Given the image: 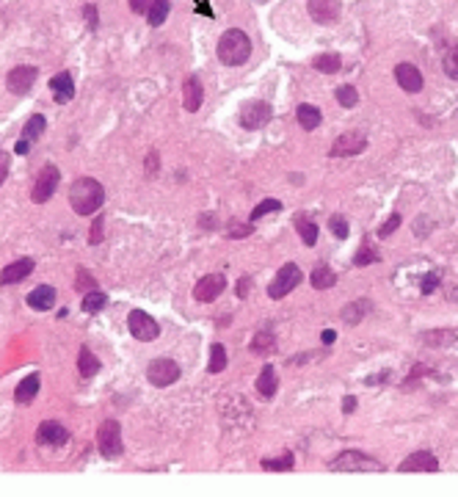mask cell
Listing matches in <instances>:
<instances>
[{"mask_svg":"<svg viewBox=\"0 0 458 497\" xmlns=\"http://www.w3.org/2000/svg\"><path fill=\"white\" fill-rule=\"evenodd\" d=\"M28 147H31V141L20 138V141H17V149H14V152H17V155H25V152H28Z\"/></svg>","mask_w":458,"mask_h":497,"instance_id":"cell-52","label":"cell"},{"mask_svg":"<svg viewBox=\"0 0 458 497\" xmlns=\"http://www.w3.org/2000/svg\"><path fill=\"white\" fill-rule=\"evenodd\" d=\"M50 91H53L55 102H61V105H67L69 100H75V81H72V75L69 72L53 75L50 78Z\"/></svg>","mask_w":458,"mask_h":497,"instance_id":"cell-19","label":"cell"},{"mask_svg":"<svg viewBox=\"0 0 458 497\" xmlns=\"http://www.w3.org/2000/svg\"><path fill=\"white\" fill-rule=\"evenodd\" d=\"M102 222H105V219H102V216H99V219H97V222H94V226H92V235H89V243H92V246H97V243H102Z\"/></svg>","mask_w":458,"mask_h":497,"instance_id":"cell-46","label":"cell"},{"mask_svg":"<svg viewBox=\"0 0 458 497\" xmlns=\"http://www.w3.org/2000/svg\"><path fill=\"white\" fill-rule=\"evenodd\" d=\"M39 387H42V379H39V373H31V376H25V379L17 384V390H14V401H17L20 407H28V404H34V398L39 395Z\"/></svg>","mask_w":458,"mask_h":497,"instance_id":"cell-20","label":"cell"},{"mask_svg":"<svg viewBox=\"0 0 458 497\" xmlns=\"http://www.w3.org/2000/svg\"><path fill=\"white\" fill-rule=\"evenodd\" d=\"M105 304H108V296H105L102 290H89V293L83 296V313H89V315L102 313Z\"/></svg>","mask_w":458,"mask_h":497,"instance_id":"cell-32","label":"cell"},{"mask_svg":"<svg viewBox=\"0 0 458 497\" xmlns=\"http://www.w3.org/2000/svg\"><path fill=\"white\" fill-rule=\"evenodd\" d=\"M36 442L45 445V448H61V445L69 442V431L58 420H45L36 431Z\"/></svg>","mask_w":458,"mask_h":497,"instance_id":"cell-14","label":"cell"},{"mask_svg":"<svg viewBox=\"0 0 458 497\" xmlns=\"http://www.w3.org/2000/svg\"><path fill=\"white\" fill-rule=\"evenodd\" d=\"M274 116V108L265 102V100H254V102H246L243 111H240V125L246 130H260L271 122Z\"/></svg>","mask_w":458,"mask_h":497,"instance_id":"cell-8","label":"cell"},{"mask_svg":"<svg viewBox=\"0 0 458 497\" xmlns=\"http://www.w3.org/2000/svg\"><path fill=\"white\" fill-rule=\"evenodd\" d=\"M328 229L334 232V238H340V240H345L348 238V222H345V216H340V213H334L331 219H328Z\"/></svg>","mask_w":458,"mask_h":497,"instance_id":"cell-39","label":"cell"},{"mask_svg":"<svg viewBox=\"0 0 458 497\" xmlns=\"http://www.w3.org/2000/svg\"><path fill=\"white\" fill-rule=\"evenodd\" d=\"M367 149V136L359 130H351V133H342L340 138H334L328 155L331 158H354V155H362Z\"/></svg>","mask_w":458,"mask_h":497,"instance_id":"cell-11","label":"cell"},{"mask_svg":"<svg viewBox=\"0 0 458 497\" xmlns=\"http://www.w3.org/2000/svg\"><path fill=\"white\" fill-rule=\"evenodd\" d=\"M152 3L155 0H130V8H133V14H144L146 17V11L152 8Z\"/></svg>","mask_w":458,"mask_h":497,"instance_id":"cell-47","label":"cell"},{"mask_svg":"<svg viewBox=\"0 0 458 497\" xmlns=\"http://www.w3.org/2000/svg\"><path fill=\"white\" fill-rule=\"evenodd\" d=\"M97 448L105 458H119L125 445H122V425L119 420H102L97 431Z\"/></svg>","mask_w":458,"mask_h":497,"instance_id":"cell-4","label":"cell"},{"mask_svg":"<svg viewBox=\"0 0 458 497\" xmlns=\"http://www.w3.org/2000/svg\"><path fill=\"white\" fill-rule=\"evenodd\" d=\"M227 235L229 238H246V235H251V222L249 224H229Z\"/></svg>","mask_w":458,"mask_h":497,"instance_id":"cell-44","label":"cell"},{"mask_svg":"<svg viewBox=\"0 0 458 497\" xmlns=\"http://www.w3.org/2000/svg\"><path fill=\"white\" fill-rule=\"evenodd\" d=\"M127 329H130V334L141 340V343H152V340H158V334H160V326H158V320L152 315H146L144 310H133L130 315H127Z\"/></svg>","mask_w":458,"mask_h":497,"instance_id":"cell-10","label":"cell"},{"mask_svg":"<svg viewBox=\"0 0 458 497\" xmlns=\"http://www.w3.org/2000/svg\"><path fill=\"white\" fill-rule=\"evenodd\" d=\"M78 373L83 379H92L99 373V360L89 351V346H81V354H78Z\"/></svg>","mask_w":458,"mask_h":497,"instance_id":"cell-25","label":"cell"},{"mask_svg":"<svg viewBox=\"0 0 458 497\" xmlns=\"http://www.w3.org/2000/svg\"><path fill=\"white\" fill-rule=\"evenodd\" d=\"M276 210H282V202H279V199H265V202H260V205L251 210V219H249V222L254 224V222H260L263 216H268V213H276Z\"/></svg>","mask_w":458,"mask_h":497,"instance_id":"cell-36","label":"cell"},{"mask_svg":"<svg viewBox=\"0 0 458 497\" xmlns=\"http://www.w3.org/2000/svg\"><path fill=\"white\" fill-rule=\"evenodd\" d=\"M251 351L254 354H271V351H276L274 332H257L254 340H251Z\"/></svg>","mask_w":458,"mask_h":497,"instance_id":"cell-33","label":"cell"},{"mask_svg":"<svg viewBox=\"0 0 458 497\" xmlns=\"http://www.w3.org/2000/svg\"><path fill=\"white\" fill-rule=\"evenodd\" d=\"M58 182H61V172H58V166L45 163V166L39 169L36 180H34L31 199H34L36 205H45V202H50V199H53V193H55V188H58Z\"/></svg>","mask_w":458,"mask_h":497,"instance_id":"cell-5","label":"cell"},{"mask_svg":"<svg viewBox=\"0 0 458 497\" xmlns=\"http://www.w3.org/2000/svg\"><path fill=\"white\" fill-rule=\"evenodd\" d=\"M227 362H229V357H227V348L221 346V343H213V348H210V362H207V373H221L224 367H227Z\"/></svg>","mask_w":458,"mask_h":497,"instance_id":"cell-31","label":"cell"},{"mask_svg":"<svg viewBox=\"0 0 458 497\" xmlns=\"http://www.w3.org/2000/svg\"><path fill=\"white\" fill-rule=\"evenodd\" d=\"M202 100H204V89H202V81L196 75L185 78L183 83V105L188 114H196L202 108Z\"/></svg>","mask_w":458,"mask_h":497,"instance_id":"cell-18","label":"cell"},{"mask_svg":"<svg viewBox=\"0 0 458 497\" xmlns=\"http://www.w3.org/2000/svg\"><path fill=\"white\" fill-rule=\"evenodd\" d=\"M249 285H251V279H249V276H240V282H237V296H240V299L249 296Z\"/></svg>","mask_w":458,"mask_h":497,"instance_id":"cell-49","label":"cell"},{"mask_svg":"<svg viewBox=\"0 0 458 497\" xmlns=\"http://www.w3.org/2000/svg\"><path fill=\"white\" fill-rule=\"evenodd\" d=\"M442 67H445V75H447L450 81H458V45H453L447 53H445Z\"/></svg>","mask_w":458,"mask_h":497,"instance_id":"cell-37","label":"cell"},{"mask_svg":"<svg viewBox=\"0 0 458 497\" xmlns=\"http://www.w3.org/2000/svg\"><path fill=\"white\" fill-rule=\"evenodd\" d=\"M36 78H39V67L20 64V67H14V69L6 75V89L11 91V94H17V97H22V94H28V91L34 89Z\"/></svg>","mask_w":458,"mask_h":497,"instance_id":"cell-9","label":"cell"},{"mask_svg":"<svg viewBox=\"0 0 458 497\" xmlns=\"http://www.w3.org/2000/svg\"><path fill=\"white\" fill-rule=\"evenodd\" d=\"M251 55V39L240 28H229L227 34L218 39V58L227 67H240Z\"/></svg>","mask_w":458,"mask_h":497,"instance_id":"cell-2","label":"cell"},{"mask_svg":"<svg viewBox=\"0 0 458 497\" xmlns=\"http://www.w3.org/2000/svg\"><path fill=\"white\" fill-rule=\"evenodd\" d=\"M155 172H158V152L152 149V152H149V158H146V175H149V177H155Z\"/></svg>","mask_w":458,"mask_h":497,"instance_id":"cell-48","label":"cell"},{"mask_svg":"<svg viewBox=\"0 0 458 497\" xmlns=\"http://www.w3.org/2000/svg\"><path fill=\"white\" fill-rule=\"evenodd\" d=\"M180 376H183L180 365L174 360H169V357L152 360L149 367H146V379H149V384H155V387H172Z\"/></svg>","mask_w":458,"mask_h":497,"instance_id":"cell-6","label":"cell"},{"mask_svg":"<svg viewBox=\"0 0 458 497\" xmlns=\"http://www.w3.org/2000/svg\"><path fill=\"white\" fill-rule=\"evenodd\" d=\"M257 393L263 398H274L276 393H279V376H276L274 365H265L260 370V376H257Z\"/></svg>","mask_w":458,"mask_h":497,"instance_id":"cell-22","label":"cell"},{"mask_svg":"<svg viewBox=\"0 0 458 497\" xmlns=\"http://www.w3.org/2000/svg\"><path fill=\"white\" fill-rule=\"evenodd\" d=\"M419 285H422L419 290H422L425 296H428V293H433V290H436V285H439V273H436V271H433V273H425Z\"/></svg>","mask_w":458,"mask_h":497,"instance_id":"cell-42","label":"cell"},{"mask_svg":"<svg viewBox=\"0 0 458 497\" xmlns=\"http://www.w3.org/2000/svg\"><path fill=\"white\" fill-rule=\"evenodd\" d=\"M395 81H398V86L403 91H409V94H417V91H422V72L414 67V64H398L395 67Z\"/></svg>","mask_w":458,"mask_h":497,"instance_id":"cell-16","label":"cell"},{"mask_svg":"<svg viewBox=\"0 0 458 497\" xmlns=\"http://www.w3.org/2000/svg\"><path fill=\"white\" fill-rule=\"evenodd\" d=\"M105 205V188L94 177H78L69 188V207L78 216H92Z\"/></svg>","mask_w":458,"mask_h":497,"instance_id":"cell-1","label":"cell"},{"mask_svg":"<svg viewBox=\"0 0 458 497\" xmlns=\"http://www.w3.org/2000/svg\"><path fill=\"white\" fill-rule=\"evenodd\" d=\"M296 116H298V125H301L304 130H315L323 122L321 108H318V105H310V102H301V105L296 108Z\"/></svg>","mask_w":458,"mask_h":497,"instance_id":"cell-23","label":"cell"},{"mask_svg":"<svg viewBox=\"0 0 458 497\" xmlns=\"http://www.w3.org/2000/svg\"><path fill=\"white\" fill-rule=\"evenodd\" d=\"M425 340L433 343V340H439V334H428ZM442 340H456V334H453V332H442Z\"/></svg>","mask_w":458,"mask_h":497,"instance_id":"cell-51","label":"cell"},{"mask_svg":"<svg viewBox=\"0 0 458 497\" xmlns=\"http://www.w3.org/2000/svg\"><path fill=\"white\" fill-rule=\"evenodd\" d=\"M301 279H304V273H301V268H298L296 263H284V266L276 271L274 282H271V287H268V296H271V299H284L293 287L301 285Z\"/></svg>","mask_w":458,"mask_h":497,"instance_id":"cell-7","label":"cell"},{"mask_svg":"<svg viewBox=\"0 0 458 497\" xmlns=\"http://www.w3.org/2000/svg\"><path fill=\"white\" fill-rule=\"evenodd\" d=\"M334 340H337V332H334V329H326V332H323V343H326V346H331Z\"/></svg>","mask_w":458,"mask_h":497,"instance_id":"cell-53","label":"cell"},{"mask_svg":"<svg viewBox=\"0 0 458 497\" xmlns=\"http://www.w3.org/2000/svg\"><path fill=\"white\" fill-rule=\"evenodd\" d=\"M310 282H312L315 290H328V287L337 285V273H334V268H328L326 263H318L312 276H310Z\"/></svg>","mask_w":458,"mask_h":497,"instance_id":"cell-24","label":"cell"},{"mask_svg":"<svg viewBox=\"0 0 458 497\" xmlns=\"http://www.w3.org/2000/svg\"><path fill=\"white\" fill-rule=\"evenodd\" d=\"M401 222H403V216H401V213H392V216L387 219V224L378 226V238H387V235H392V232L401 226Z\"/></svg>","mask_w":458,"mask_h":497,"instance_id":"cell-41","label":"cell"},{"mask_svg":"<svg viewBox=\"0 0 458 497\" xmlns=\"http://www.w3.org/2000/svg\"><path fill=\"white\" fill-rule=\"evenodd\" d=\"M296 229H298L304 246H315V243H318V224H312L307 216H298V219H296Z\"/></svg>","mask_w":458,"mask_h":497,"instance_id":"cell-30","label":"cell"},{"mask_svg":"<svg viewBox=\"0 0 458 497\" xmlns=\"http://www.w3.org/2000/svg\"><path fill=\"white\" fill-rule=\"evenodd\" d=\"M169 11H172V3H169V0H155V3H152V8L146 11L149 25H152V28H160V25L166 22Z\"/></svg>","mask_w":458,"mask_h":497,"instance_id":"cell-29","label":"cell"},{"mask_svg":"<svg viewBox=\"0 0 458 497\" xmlns=\"http://www.w3.org/2000/svg\"><path fill=\"white\" fill-rule=\"evenodd\" d=\"M398 470L401 472H436L439 470V458L428 451H414L401 461Z\"/></svg>","mask_w":458,"mask_h":497,"instance_id":"cell-15","label":"cell"},{"mask_svg":"<svg viewBox=\"0 0 458 497\" xmlns=\"http://www.w3.org/2000/svg\"><path fill=\"white\" fill-rule=\"evenodd\" d=\"M307 8H310V17L318 25H334L342 14L340 0H307Z\"/></svg>","mask_w":458,"mask_h":497,"instance_id":"cell-13","label":"cell"},{"mask_svg":"<svg viewBox=\"0 0 458 497\" xmlns=\"http://www.w3.org/2000/svg\"><path fill=\"white\" fill-rule=\"evenodd\" d=\"M224 287H227V279H224L221 273H207V276H202V279L196 282L193 299L202 301V304H210V301H216V299L224 293Z\"/></svg>","mask_w":458,"mask_h":497,"instance_id":"cell-12","label":"cell"},{"mask_svg":"<svg viewBox=\"0 0 458 497\" xmlns=\"http://www.w3.org/2000/svg\"><path fill=\"white\" fill-rule=\"evenodd\" d=\"M83 17H86V25H89V31H97V25H99V14H97V6H83Z\"/></svg>","mask_w":458,"mask_h":497,"instance_id":"cell-43","label":"cell"},{"mask_svg":"<svg viewBox=\"0 0 458 497\" xmlns=\"http://www.w3.org/2000/svg\"><path fill=\"white\" fill-rule=\"evenodd\" d=\"M199 226L202 229H216V216H199Z\"/></svg>","mask_w":458,"mask_h":497,"instance_id":"cell-50","label":"cell"},{"mask_svg":"<svg viewBox=\"0 0 458 497\" xmlns=\"http://www.w3.org/2000/svg\"><path fill=\"white\" fill-rule=\"evenodd\" d=\"M328 470H334V472H381V464L367 453L342 451L340 456L331 458Z\"/></svg>","mask_w":458,"mask_h":497,"instance_id":"cell-3","label":"cell"},{"mask_svg":"<svg viewBox=\"0 0 458 497\" xmlns=\"http://www.w3.org/2000/svg\"><path fill=\"white\" fill-rule=\"evenodd\" d=\"M378 260H381V254L375 252V246L370 243V238H365L362 249H359V252H356V257H354V266L365 268V266H373V263H378Z\"/></svg>","mask_w":458,"mask_h":497,"instance_id":"cell-34","label":"cell"},{"mask_svg":"<svg viewBox=\"0 0 458 497\" xmlns=\"http://www.w3.org/2000/svg\"><path fill=\"white\" fill-rule=\"evenodd\" d=\"M370 301H351V304H345V310H342V320L345 323H351V326H356V323H362V318L370 313Z\"/></svg>","mask_w":458,"mask_h":497,"instance_id":"cell-26","label":"cell"},{"mask_svg":"<svg viewBox=\"0 0 458 497\" xmlns=\"http://www.w3.org/2000/svg\"><path fill=\"white\" fill-rule=\"evenodd\" d=\"M8 169H11V155L6 149H0V185L8 177Z\"/></svg>","mask_w":458,"mask_h":497,"instance_id":"cell-45","label":"cell"},{"mask_svg":"<svg viewBox=\"0 0 458 497\" xmlns=\"http://www.w3.org/2000/svg\"><path fill=\"white\" fill-rule=\"evenodd\" d=\"M45 130H47V119L42 116V114H34V116L25 122V128H22V138L34 144V141H39V138H42Z\"/></svg>","mask_w":458,"mask_h":497,"instance_id":"cell-27","label":"cell"},{"mask_svg":"<svg viewBox=\"0 0 458 497\" xmlns=\"http://www.w3.org/2000/svg\"><path fill=\"white\" fill-rule=\"evenodd\" d=\"M75 290H83V293H89V290H97V282H94L89 271L86 268H81L78 271V279H75Z\"/></svg>","mask_w":458,"mask_h":497,"instance_id":"cell-40","label":"cell"},{"mask_svg":"<svg viewBox=\"0 0 458 497\" xmlns=\"http://www.w3.org/2000/svg\"><path fill=\"white\" fill-rule=\"evenodd\" d=\"M28 307L31 310H36V313H47V310H53V304H55V287H50V285H39L36 290H31L28 293Z\"/></svg>","mask_w":458,"mask_h":497,"instance_id":"cell-21","label":"cell"},{"mask_svg":"<svg viewBox=\"0 0 458 497\" xmlns=\"http://www.w3.org/2000/svg\"><path fill=\"white\" fill-rule=\"evenodd\" d=\"M34 268H36V263H34L31 257L14 260L11 266H6V268L0 271V285H3V287H8V285H17V282H22L28 273H34Z\"/></svg>","mask_w":458,"mask_h":497,"instance_id":"cell-17","label":"cell"},{"mask_svg":"<svg viewBox=\"0 0 458 497\" xmlns=\"http://www.w3.org/2000/svg\"><path fill=\"white\" fill-rule=\"evenodd\" d=\"M345 414H351V411H354V409H356V398H354V395H348V398H345Z\"/></svg>","mask_w":458,"mask_h":497,"instance_id":"cell-54","label":"cell"},{"mask_svg":"<svg viewBox=\"0 0 458 497\" xmlns=\"http://www.w3.org/2000/svg\"><path fill=\"white\" fill-rule=\"evenodd\" d=\"M312 67L323 72V75H334V72H340V67H342V58L337 55V53H323L318 55L315 61H312Z\"/></svg>","mask_w":458,"mask_h":497,"instance_id":"cell-28","label":"cell"},{"mask_svg":"<svg viewBox=\"0 0 458 497\" xmlns=\"http://www.w3.org/2000/svg\"><path fill=\"white\" fill-rule=\"evenodd\" d=\"M293 464H296L293 453H284L279 458H263V470H268V472H287V470H293Z\"/></svg>","mask_w":458,"mask_h":497,"instance_id":"cell-35","label":"cell"},{"mask_svg":"<svg viewBox=\"0 0 458 497\" xmlns=\"http://www.w3.org/2000/svg\"><path fill=\"white\" fill-rule=\"evenodd\" d=\"M334 97H337V102L342 108H354L359 102V91L354 89V86H340V89L334 91Z\"/></svg>","mask_w":458,"mask_h":497,"instance_id":"cell-38","label":"cell"}]
</instances>
